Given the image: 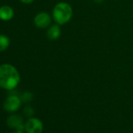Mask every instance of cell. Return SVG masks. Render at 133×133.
<instances>
[{"label":"cell","instance_id":"cell-1","mask_svg":"<svg viewBox=\"0 0 133 133\" xmlns=\"http://www.w3.org/2000/svg\"><path fill=\"white\" fill-rule=\"evenodd\" d=\"M21 82L18 70L10 63L0 65V87L6 90H13Z\"/></svg>","mask_w":133,"mask_h":133},{"label":"cell","instance_id":"cell-2","mask_svg":"<svg viewBox=\"0 0 133 133\" xmlns=\"http://www.w3.org/2000/svg\"><path fill=\"white\" fill-rule=\"evenodd\" d=\"M73 16V10L70 4L65 2H60L55 5L52 10V18L59 25H63L68 23Z\"/></svg>","mask_w":133,"mask_h":133},{"label":"cell","instance_id":"cell-3","mask_svg":"<svg viewBox=\"0 0 133 133\" xmlns=\"http://www.w3.org/2000/svg\"><path fill=\"white\" fill-rule=\"evenodd\" d=\"M21 103H22L21 98H20L18 96L10 95L6 99L3 103V108L7 112L13 113L17 111L21 107Z\"/></svg>","mask_w":133,"mask_h":133},{"label":"cell","instance_id":"cell-4","mask_svg":"<svg viewBox=\"0 0 133 133\" xmlns=\"http://www.w3.org/2000/svg\"><path fill=\"white\" fill-rule=\"evenodd\" d=\"M24 130L27 133H42L43 131V123L38 118L31 117L25 123Z\"/></svg>","mask_w":133,"mask_h":133},{"label":"cell","instance_id":"cell-5","mask_svg":"<svg viewBox=\"0 0 133 133\" xmlns=\"http://www.w3.org/2000/svg\"><path fill=\"white\" fill-rule=\"evenodd\" d=\"M52 21L51 16L46 12H40L34 17V24L36 28L45 29L50 26Z\"/></svg>","mask_w":133,"mask_h":133},{"label":"cell","instance_id":"cell-6","mask_svg":"<svg viewBox=\"0 0 133 133\" xmlns=\"http://www.w3.org/2000/svg\"><path fill=\"white\" fill-rule=\"evenodd\" d=\"M6 124L10 128H16L17 130H24V125H23V118L20 115L14 114L7 118Z\"/></svg>","mask_w":133,"mask_h":133},{"label":"cell","instance_id":"cell-7","mask_svg":"<svg viewBox=\"0 0 133 133\" xmlns=\"http://www.w3.org/2000/svg\"><path fill=\"white\" fill-rule=\"evenodd\" d=\"M14 16V10L11 6L8 5L0 6V20L3 21H9L13 19Z\"/></svg>","mask_w":133,"mask_h":133},{"label":"cell","instance_id":"cell-8","mask_svg":"<svg viewBox=\"0 0 133 133\" xmlns=\"http://www.w3.org/2000/svg\"><path fill=\"white\" fill-rule=\"evenodd\" d=\"M61 35V29L59 26V24H53L49 27L46 35L49 39L50 40H56L60 37Z\"/></svg>","mask_w":133,"mask_h":133},{"label":"cell","instance_id":"cell-9","mask_svg":"<svg viewBox=\"0 0 133 133\" xmlns=\"http://www.w3.org/2000/svg\"><path fill=\"white\" fill-rule=\"evenodd\" d=\"M10 45V40L8 36L5 35H0V52L6 50Z\"/></svg>","mask_w":133,"mask_h":133},{"label":"cell","instance_id":"cell-10","mask_svg":"<svg viewBox=\"0 0 133 133\" xmlns=\"http://www.w3.org/2000/svg\"><path fill=\"white\" fill-rule=\"evenodd\" d=\"M32 98H33V96H32V94H31V92H25L22 95V96H21V100H22L23 102L28 103V102H30V101L32 99Z\"/></svg>","mask_w":133,"mask_h":133},{"label":"cell","instance_id":"cell-11","mask_svg":"<svg viewBox=\"0 0 133 133\" xmlns=\"http://www.w3.org/2000/svg\"><path fill=\"white\" fill-rule=\"evenodd\" d=\"M24 113L26 116L28 117H31L34 114V110L30 106H27L25 107L24 110Z\"/></svg>","mask_w":133,"mask_h":133},{"label":"cell","instance_id":"cell-12","mask_svg":"<svg viewBox=\"0 0 133 133\" xmlns=\"http://www.w3.org/2000/svg\"><path fill=\"white\" fill-rule=\"evenodd\" d=\"M19 1L24 4H31L34 2V0H19Z\"/></svg>","mask_w":133,"mask_h":133},{"label":"cell","instance_id":"cell-13","mask_svg":"<svg viewBox=\"0 0 133 133\" xmlns=\"http://www.w3.org/2000/svg\"><path fill=\"white\" fill-rule=\"evenodd\" d=\"M93 1L95 3H102L104 1V0H93Z\"/></svg>","mask_w":133,"mask_h":133},{"label":"cell","instance_id":"cell-14","mask_svg":"<svg viewBox=\"0 0 133 133\" xmlns=\"http://www.w3.org/2000/svg\"><path fill=\"white\" fill-rule=\"evenodd\" d=\"M13 133H23V131L22 130H16L15 131H14Z\"/></svg>","mask_w":133,"mask_h":133}]
</instances>
